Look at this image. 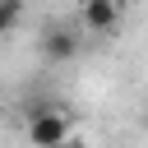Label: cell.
Returning a JSON list of instances; mask_svg holds the SVG:
<instances>
[{"label":"cell","instance_id":"obj_1","mask_svg":"<svg viewBox=\"0 0 148 148\" xmlns=\"http://www.w3.org/2000/svg\"><path fill=\"white\" fill-rule=\"evenodd\" d=\"M28 139H32V148H60V143L69 139V116H65L60 106H32V116H28Z\"/></svg>","mask_w":148,"mask_h":148},{"label":"cell","instance_id":"obj_2","mask_svg":"<svg viewBox=\"0 0 148 148\" xmlns=\"http://www.w3.org/2000/svg\"><path fill=\"white\" fill-rule=\"evenodd\" d=\"M79 23L88 32H116L120 23V0H83L79 5Z\"/></svg>","mask_w":148,"mask_h":148},{"label":"cell","instance_id":"obj_3","mask_svg":"<svg viewBox=\"0 0 148 148\" xmlns=\"http://www.w3.org/2000/svg\"><path fill=\"white\" fill-rule=\"evenodd\" d=\"M42 56L46 60H74L79 56V37H74V28H46L42 32Z\"/></svg>","mask_w":148,"mask_h":148},{"label":"cell","instance_id":"obj_4","mask_svg":"<svg viewBox=\"0 0 148 148\" xmlns=\"http://www.w3.org/2000/svg\"><path fill=\"white\" fill-rule=\"evenodd\" d=\"M60 148H88V143H83V139H74V134H69V139H65V143H60Z\"/></svg>","mask_w":148,"mask_h":148},{"label":"cell","instance_id":"obj_5","mask_svg":"<svg viewBox=\"0 0 148 148\" xmlns=\"http://www.w3.org/2000/svg\"><path fill=\"white\" fill-rule=\"evenodd\" d=\"M120 5H125V0H120Z\"/></svg>","mask_w":148,"mask_h":148}]
</instances>
